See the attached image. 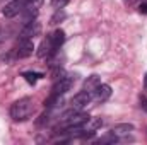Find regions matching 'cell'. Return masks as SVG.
Segmentation results:
<instances>
[{
	"instance_id": "1",
	"label": "cell",
	"mask_w": 147,
	"mask_h": 145,
	"mask_svg": "<svg viewBox=\"0 0 147 145\" xmlns=\"http://www.w3.org/2000/svg\"><path fill=\"white\" fill-rule=\"evenodd\" d=\"M33 113H34V103H33L31 97L17 99L10 106V116H12L14 121H26Z\"/></svg>"
},
{
	"instance_id": "2",
	"label": "cell",
	"mask_w": 147,
	"mask_h": 145,
	"mask_svg": "<svg viewBox=\"0 0 147 145\" xmlns=\"http://www.w3.org/2000/svg\"><path fill=\"white\" fill-rule=\"evenodd\" d=\"M91 119V116L87 113H82V111H77L74 113L72 116L62 119V128H75V126H84L87 121Z\"/></svg>"
},
{
	"instance_id": "3",
	"label": "cell",
	"mask_w": 147,
	"mask_h": 145,
	"mask_svg": "<svg viewBox=\"0 0 147 145\" xmlns=\"http://www.w3.org/2000/svg\"><path fill=\"white\" fill-rule=\"evenodd\" d=\"M39 34H41V24L36 19H33L29 22H24V26L19 33V39H34Z\"/></svg>"
},
{
	"instance_id": "4",
	"label": "cell",
	"mask_w": 147,
	"mask_h": 145,
	"mask_svg": "<svg viewBox=\"0 0 147 145\" xmlns=\"http://www.w3.org/2000/svg\"><path fill=\"white\" fill-rule=\"evenodd\" d=\"M41 5H43V0H26L24 9H22V12H21V14L24 15V22H29V21L36 19Z\"/></svg>"
},
{
	"instance_id": "5",
	"label": "cell",
	"mask_w": 147,
	"mask_h": 145,
	"mask_svg": "<svg viewBox=\"0 0 147 145\" xmlns=\"http://www.w3.org/2000/svg\"><path fill=\"white\" fill-rule=\"evenodd\" d=\"M34 51V43L33 39H19L17 46L14 48V53H16V58H28L31 56Z\"/></svg>"
},
{
	"instance_id": "6",
	"label": "cell",
	"mask_w": 147,
	"mask_h": 145,
	"mask_svg": "<svg viewBox=\"0 0 147 145\" xmlns=\"http://www.w3.org/2000/svg\"><path fill=\"white\" fill-rule=\"evenodd\" d=\"M24 3H26V0H12V2H9V3L3 7L2 14H3L7 19H12V17L19 15V14L22 12V9H24Z\"/></svg>"
},
{
	"instance_id": "7",
	"label": "cell",
	"mask_w": 147,
	"mask_h": 145,
	"mask_svg": "<svg viewBox=\"0 0 147 145\" xmlns=\"http://www.w3.org/2000/svg\"><path fill=\"white\" fill-rule=\"evenodd\" d=\"M72 82L74 79L72 77H69V75H63L62 79H58V80H55V84H53V89H51V94H55V96H63L70 87H72Z\"/></svg>"
},
{
	"instance_id": "8",
	"label": "cell",
	"mask_w": 147,
	"mask_h": 145,
	"mask_svg": "<svg viewBox=\"0 0 147 145\" xmlns=\"http://www.w3.org/2000/svg\"><path fill=\"white\" fill-rule=\"evenodd\" d=\"M91 99H92V94H91V92H87V91H80V92H77V94L72 97L70 104H72V108L82 111V109L91 103Z\"/></svg>"
},
{
	"instance_id": "9",
	"label": "cell",
	"mask_w": 147,
	"mask_h": 145,
	"mask_svg": "<svg viewBox=\"0 0 147 145\" xmlns=\"http://www.w3.org/2000/svg\"><path fill=\"white\" fill-rule=\"evenodd\" d=\"M132 132H134V125H132V123H120V125H115L110 130L111 135H115V137L120 138V140L125 138V137H128Z\"/></svg>"
},
{
	"instance_id": "10",
	"label": "cell",
	"mask_w": 147,
	"mask_h": 145,
	"mask_svg": "<svg viewBox=\"0 0 147 145\" xmlns=\"http://www.w3.org/2000/svg\"><path fill=\"white\" fill-rule=\"evenodd\" d=\"M110 96H111V87L108 84H99V85L96 87V91L92 92V97H94L96 101H99V103L106 101Z\"/></svg>"
},
{
	"instance_id": "11",
	"label": "cell",
	"mask_w": 147,
	"mask_h": 145,
	"mask_svg": "<svg viewBox=\"0 0 147 145\" xmlns=\"http://www.w3.org/2000/svg\"><path fill=\"white\" fill-rule=\"evenodd\" d=\"M50 39H51V46H53V51L57 53V51L60 50V46L63 44V41H65V33H63L62 29H57L53 34H50Z\"/></svg>"
},
{
	"instance_id": "12",
	"label": "cell",
	"mask_w": 147,
	"mask_h": 145,
	"mask_svg": "<svg viewBox=\"0 0 147 145\" xmlns=\"http://www.w3.org/2000/svg\"><path fill=\"white\" fill-rule=\"evenodd\" d=\"M99 84H101L99 75H91V77H87V80L84 82V91H87V92H91V94H92Z\"/></svg>"
},
{
	"instance_id": "13",
	"label": "cell",
	"mask_w": 147,
	"mask_h": 145,
	"mask_svg": "<svg viewBox=\"0 0 147 145\" xmlns=\"http://www.w3.org/2000/svg\"><path fill=\"white\" fill-rule=\"evenodd\" d=\"M10 36H12V28L10 26H0V43L7 41Z\"/></svg>"
},
{
	"instance_id": "14",
	"label": "cell",
	"mask_w": 147,
	"mask_h": 145,
	"mask_svg": "<svg viewBox=\"0 0 147 145\" xmlns=\"http://www.w3.org/2000/svg\"><path fill=\"white\" fill-rule=\"evenodd\" d=\"M22 77L29 82V84H36L38 79H41V73H36V72H24Z\"/></svg>"
},
{
	"instance_id": "15",
	"label": "cell",
	"mask_w": 147,
	"mask_h": 145,
	"mask_svg": "<svg viewBox=\"0 0 147 145\" xmlns=\"http://www.w3.org/2000/svg\"><path fill=\"white\" fill-rule=\"evenodd\" d=\"M69 2H70V0H51V5H53V9L58 10V9H63Z\"/></svg>"
},
{
	"instance_id": "16",
	"label": "cell",
	"mask_w": 147,
	"mask_h": 145,
	"mask_svg": "<svg viewBox=\"0 0 147 145\" xmlns=\"http://www.w3.org/2000/svg\"><path fill=\"white\" fill-rule=\"evenodd\" d=\"M140 108H144V111L147 113V97H146V96H142V97H140Z\"/></svg>"
},
{
	"instance_id": "17",
	"label": "cell",
	"mask_w": 147,
	"mask_h": 145,
	"mask_svg": "<svg viewBox=\"0 0 147 145\" xmlns=\"http://www.w3.org/2000/svg\"><path fill=\"white\" fill-rule=\"evenodd\" d=\"M139 10H140V14H147V3H142L139 7Z\"/></svg>"
},
{
	"instance_id": "18",
	"label": "cell",
	"mask_w": 147,
	"mask_h": 145,
	"mask_svg": "<svg viewBox=\"0 0 147 145\" xmlns=\"http://www.w3.org/2000/svg\"><path fill=\"white\" fill-rule=\"evenodd\" d=\"M144 87L147 89V73H146V77H144Z\"/></svg>"
},
{
	"instance_id": "19",
	"label": "cell",
	"mask_w": 147,
	"mask_h": 145,
	"mask_svg": "<svg viewBox=\"0 0 147 145\" xmlns=\"http://www.w3.org/2000/svg\"><path fill=\"white\" fill-rule=\"evenodd\" d=\"M127 3H134V2H137V0H125Z\"/></svg>"
}]
</instances>
